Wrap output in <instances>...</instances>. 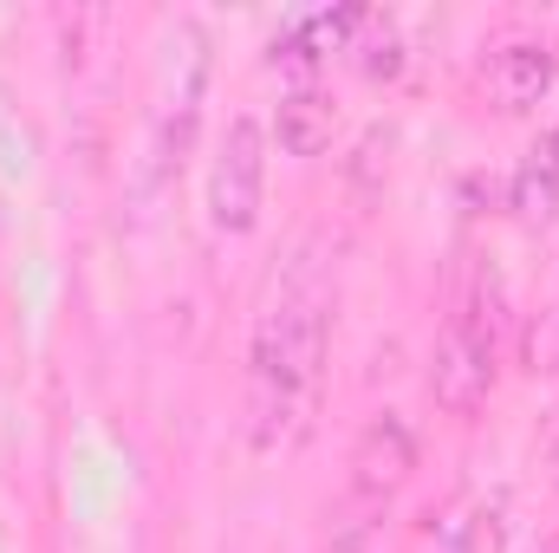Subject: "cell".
I'll list each match as a JSON object with an SVG mask.
<instances>
[{"mask_svg": "<svg viewBox=\"0 0 559 553\" xmlns=\"http://www.w3.org/2000/svg\"><path fill=\"white\" fill-rule=\"evenodd\" d=\"M325 326H332V280L312 248L293 255V268L274 280L254 345H248V436L254 449H286L319 404L325 378Z\"/></svg>", "mask_w": 559, "mask_h": 553, "instance_id": "6da1fadb", "label": "cell"}, {"mask_svg": "<svg viewBox=\"0 0 559 553\" xmlns=\"http://www.w3.org/2000/svg\"><path fill=\"white\" fill-rule=\"evenodd\" d=\"M261 196H267V131L261 118H235L209 163V222L222 235H248L261 222Z\"/></svg>", "mask_w": 559, "mask_h": 553, "instance_id": "277c9868", "label": "cell"}, {"mask_svg": "<svg viewBox=\"0 0 559 553\" xmlns=\"http://www.w3.org/2000/svg\"><path fill=\"white\" fill-rule=\"evenodd\" d=\"M501 548H508V521H501V508H495V502L468 508V515H462V528H455V541H449V553H501Z\"/></svg>", "mask_w": 559, "mask_h": 553, "instance_id": "30bf717a", "label": "cell"}, {"mask_svg": "<svg viewBox=\"0 0 559 553\" xmlns=\"http://www.w3.org/2000/svg\"><path fill=\"white\" fill-rule=\"evenodd\" d=\"M417 469V430L397 411H378L365 423L358 449H352V495L358 502H384L404 489V475Z\"/></svg>", "mask_w": 559, "mask_h": 553, "instance_id": "5b68a950", "label": "cell"}, {"mask_svg": "<svg viewBox=\"0 0 559 553\" xmlns=\"http://www.w3.org/2000/svg\"><path fill=\"white\" fill-rule=\"evenodd\" d=\"M559 79V59L547 39H508L495 59H488V92L501 111H534Z\"/></svg>", "mask_w": 559, "mask_h": 553, "instance_id": "8992f818", "label": "cell"}, {"mask_svg": "<svg viewBox=\"0 0 559 553\" xmlns=\"http://www.w3.org/2000/svg\"><path fill=\"white\" fill-rule=\"evenodd\" d=\"M338 131V118H332V98L319 92V85H299V92H286L274 111V138L286 156H319L325 143Z\"/></svg>", "mask_w": 559, "mask_h": 553, "instance_id": "52a82bcc", "label": "cell"}, {"mask_svg": "<svg viewBox=\"0 0 559 553\" xmlns=\"http://www.w3.org/2000/svg\"><path fill=\"white\" fill-rule=\"evenodd\" d=\"M495 365H501V313H495V274H475L468 293L455 299L442 339H436V365H429V398L449 416H475L495 391Z\"/></svg>", "mask_w": 559, "mask_h": 553, "instance_id": "7a4b0ae2", "label": "cell"}, {"mask_svg": "<svg viewBox=\"0 0 559 553\" xmlns=\"http://www.w3.org/2000/svg\"><path fill=\"white\" fill-rule=\"evenodd\" d=\"M352 26H358V7H338V13H306V20L293 26V39H286V52H280V59H319V52H332Z\"/></svg>", "mask_w": 559, "mask_h": 553, "instance_id": "9c48e42d", "label": "cell"}, {"mask_svg": "<svg viewBox=\"0 0 559 553\" xmlns=\"http://www.w3.org/2000/svg\"><path fill=\"white\" fill-rule=\"evenodd\" d=\"M163 105H156V169H176L195 143V118L209 98V33L202 20H176L163 39Z\"/></svg>", "mask_w": 559, "mask_h": 553, "instance_id": "3957f363", "label": "cell"}, {"mask_svg": "<svg viewBox=\"0 0 559 553\" xmlns=\"http://www.w3.org/2000/svg\"><path fill=\"white\" fill-rule=\"evenodd\" d=\"M514 209H521L527 222H547L559 209V125L534 143V156L514 169Z\"/></svg>", "mask_w": 559, "mask_h": 553, "instance_id": "ba28073f", "label": "cell"}]
</instances>
